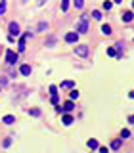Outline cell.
<instances>
[{
  "instance_id": "14",
  "label": "cell",
  "mask_w": 134,
  "mask_h": 153,
  "mask_svg": "<svg viewBox=\"0 0 134 153\" xmlns=\"http://www.w3.org/2000/svg\"><path fill=\"white\" fill-rule=\"evenodd\" d=\"M121 138H119V140H113V142H111V149H119V147H121Z\"/></svg>"
},
{
  "instance_id": "25",
  "label": "cell",
  "mask_w": 134,
  "mask_h": 153,
  "mask_svg": "<svg viewBox=\"0 0 134 153\" xmlns=\"http://www.w3.org/2000/svg\"><path fill=\"white\" fill-rule=\"evenodd\" d=\"M44 29H48V25H46L44 21H42V23H38V31H44Z\"/></svg>"
},
{
  "instance_id": "29",
  "label": "cell",
  "mask_w": 134,
  "mask_h": 153,
  "mask_svg": "<svg viewBox=\"0 0 134 153\" xmlns=\"http://www.w3.org/2000/svg\"><path fill=\"white\" fill-rule=\"evenodd\" d=\"M128 122H132V124H134V115H130V117H128Z\"/></svg>"
},
{
  "instance_id": "24",
  "label": "cell",
  "mask_w": 134,
  "mask_h": 153,
  "mask_svg": "<svg viewBox=\"0 0 134 153\" xmlns=\"http://www.w3.org/2000/svg\"><path fill=\"white\" fill-rule=\"evenodd\" d=\"M107 56H117V50L115 48H107Z\"/></svg>"
},
{
  "instance_id": "21",
  "label": "cell",
  "mask_w": 134,
  "mask_h": 153,
  "mask_svg": "<svg viewBox=\"0 0 134 153\" xmlns=\"http://www.w3.org/2000/svg\"><path fill=\"white\" fill-rule=\"evenodd\" d=\"M128 136H130V132H128L127 128H125V130L121 132V140H125V138H128Z\"/></svg>"
},
{
  "instance_id": "3",
  "label": "cell",
  "mask_w": 134,
  "mask_h": 153,
  "mask_svg": "<svg viewBox=\"0 0 134 153\" xmlns=\"http://www.w3.org/2000/svg\"><path fill=\"white\" fill-rule=\"evenodd\" d=\"M6 61H8L10 65H13L15 61H17V54H15L13 50H8V52H6Z\"/></svg>"
},
{
  "instance_id": "12",
  "label": "cell",
  "mask_w": 134,
  "mask_h": 153,
  "mask_svg": "<svg viewBox=\"0 0 134 153\" xmlns=\"http://www.w3.org/2000/svg\"><path fill=\"white\" fill-rule=\"evenodd\" d=\"M86 146H88L90 149H98V147H100V146H98V140H88V144H86Z\"/></svg>"
},
{
  "instance_id": "31",
  "label": "cell",
  "mask_w": 134,
  "mask_h": 153,
  "mask_svg": "<svg viewBox=\"0 0 134 153\" xmlns=\"http://www.w3.org/2000/svg\"><path fill=\"white\" fill-rule=\"evenodd\" d=\"M128 98H132V100H134V92H130V94H128Z\"/></svg>"
},
{
  "instance_id": "5",
  "label": "cell",
  "mask_w": 134,
  "mask_h": 153,
  "mask_svg": "<svg viewBox=\"0 0 134 153\" xmlns=\"http://www.w3.org/2000/svg\"><path fill=\"white\" fill-rule=\"evenodd\" d=\"M17 35H19V25L15 21H12L10 23V37H17Z\"/></svg>"
},
{
  "instance_id": "11",
  "label": "cell",
  "mask_w": 134,
  "mask_h": 153,
  "mask_svg": "<svg viewBox=\"0 0 134 153\" xmlns=\"http://www.w3.org/2000/svg\"><path fill=\"white\" fill-rule=\"evenodd\" d=\"M21 75H31V65H21Z\"/></svg>"
},
{
  "instance_id": "2",
  "label": "cell",
  "mask_w": 134,
  "mask_h": 153,
  "mask_svg": "<svg viewBox=\"0 0 134 153\" xmlns=\"http://www.w3.org/2000/svg\"><path fill=\"white\" fill-rule=\"evenodd\" d=\"M88 31V21H86V19H81V23H79V27H77V33H79V35H84V33Z\"/></svg>"
},
{
  "instance_id": "13",
  "label": "cell",
  "mask_w": 134,
  "mask_h": 153,
  "mask_svg": "<svg viewBox=\"0 0 134 153\" xmlns=\"http://www.w3.org/2000/svg\"><path fill=\"white\" fill-rule=\"evenodd\" d=\"M73 86H75L73 80H63V82H61V88H73Z\"/></svg>"
},
{
  "instance_id": "1",
  "label": "cell",
  "mask_w": 134,
  "mask_h": 153,
  "mask_svg": "<svg viewBox=\"0 0 134 153\" xmlns=\"http://www.w3.org/2000/svg\"><path fill=\"white\" fill-rule=\"evenodd\" d=\"M75 54H77V56H81V57H86V56H88V46H86V44L75 46Z\"/></svg>"
},
{
  "instance_id": "10",
  "label": "cell",
  "mask_w": 134,
  "mask_h": 153,
  "mask_svg": "<svg viewBox=\"0 0 134 153\" xmlns=\"http://www.w3.org/2000/svg\"><path fill=\"white\" fill-rule=\"evenodd\" d=\"M61 122H63L65 126H69V124H73V117H71V115H63V119H61Z\"/></svg>"
},
{
  "instance_id": "19",
  "label": "cell",
  "mask_w": 134,
  "mask_h": 153,
  "mask_svg": "<svg viewBox=\"0 0 134 153\" xmlns=\"http://www.w3.org/2000/svg\"><path fill=\"white\" fill-rule=\"evenodd\" d=\"M4 12H6V2L2 0V2H0V15H2Z\"/></svg>"
},
{
  "instance_id": "6",
  "label": "cell",
  "mask_w": 134,
  "mask_h": 153,
  "mask_svg": "<svg viewBox=\"0 0 134 153\" xmlns=\"http://www.w3.org/2000/svg\"><path fill=\"white\" fill-rule=\"evenodd\" d=\"M75 109V103H73V100H69V102H65L63 105H61V111H65V113H69V111H73Z\"/></svg>"
},
{
  "instance_id": "33",
  "label": "cell",
  "mask_w": 134,
  "mask_h": 153,
  "mask_svg": "<svg viewBox=\"0 0 134 153\" xmlns=\"http://www.w3.org/2000/svg\"><path fill=\"white\" fill-rule=\"evenodd\" d=\"M21 2H27V0H21Z\"/></svg>"
},
{
  "instance_id": "15",
  "label": "cell",
  "mask_w": 134,
  "mask_h": 153,
  "mask_svg": "<svg viewBox=\"0 0 134 153\" xmlns=\"http://www.w3.org/2000/svg\"><path fill=\"white\" fill-rule=\"evenodd\" d=\"M69 10V0H61V12H67Z\"/></svg>"
},
{
  "instance_id": "28",
  "label": "cell",
  "mask_w": 134,
  "mask_h": 153,
  "mask_svg": "<svg viewBox=\"0 0 134 153\" xmlns=\"http://www.w3.org/2000/svg\"><path fill=\"white\" fill-rule=\"evenodd\" d=\"M10 144H12V138H6V140H4V147H8Z\"/></svg>"
},
{
  "instance_id": "9",
  "label": "cell",
  "mask_w": 134,
  "mask_h": 153,
  "mask_svg": "<svg viewBox=\"0 0 134 153\" xmlns=\"http://www.w3.org/2000/svg\"><path fill=\"white\" fill-rule=\"evenodd\" d=\"M2 122H4V124H13V122H15V117H12V115H6V117L2 119Z\"/></svg>"
},
{
  "instance_id": "18",
  "label": "cell",
  "mask_w": 134,
  "mask_h": 153,
  "mask_svg": "<svg viewBox=\"0 0 134 153\" xmlns=\"http://www.w3.org/2000/svg\"><path fill=\"white\" fill-rule=\"evenodd\" d=\"M111 8H113V4H111V2H107V0H105V2H103V10H111Z\"/></svg>"
},
{
  "instance_id": "8",
  "label": "cell",
  "mask_w": 134,
  "mask_h": 153,
  "mask_svg": "<svg viewBox=\"0 0 134 153\" xmlns=\"http://www.w3.org/2000/svg\"><path fill=\"white\" fill-rule=\"evenodd\" d=\"M132 17H134L132 12H125V13H123V21H125V23H130V21H132Z\"/></svg>"
},
{
  "instance_id": "32",
  "label": "cell",
  "mask_w": 134,
  "mask_h": 153,
  "mask_svg": "<svg viewBox=\"0 0 134 153\" xmlns=\"http://www.w3.org/2000/svg\"><path fill=\"white\" fill-rule=\"evenodd\" d=\"M115 4H123V0H115Z\"/></svg>"
},
{
  "instance_id": "22",
  "label": "cell",
  "mask_w": 134,
  "mask_h": 153,
  "mask_svg": "<svg viewBox=\"0 0 134 153\" xmlns=\"http://www.w3.org/2000/svg\"><path fill=\"white\" fill-rule=\"evenodd\" d=\"M77 98H79V92L73 88V90H71V100H77Z\"/></svg>"
},
{
  "instance_id": "26",
  "label": "cell",
  "mask_w": 134,
  "mask_h": 153,
  "mask_svg": "<svg viewBox=\"0 0 134 153\" xmlns=\"http://www.w3.org/2000/svg\"><path fill=\"white\" fill-rule=\"evenodd\" d=\"M48 90H50V94H57V86H54V84H52Z\"/></svg>"
},
{
  "instance_id": "30",
  "label": "cell",
  "mask_w": 134,
  "mask_h": 153,
  "mask_svg": "<svg viewBox=\"0 0 134 153\" xmlns=\"http://www.w3.org/2000/svg\"><path fill=\"white\" fill-rule=\"evenodd\" d=\"M37 2H38V6H44V2H46V0H37Z\"/></svg>"
},
{
  "instance_id": "23",
  "label": "cell",
  "mask_w": 134,
  "mask_h": 153,
  "mask_svg": "<svg viewBox=\"0 0 134 153\" xmlns=\"http://www.w3.org/2000/svg\"><path fill=\"white\" fill-rule=\"evenodd\" d=\"M29 113H31L33 117H38V115H40V109H31V111H29Z\"/></svg>"
},
{
  "instance_id": "17",
  "label": "cell",
  "mask_w": 134,
  "mask_h": 153,
  "mask_svg": "<svg viewBox=\"0 0 134 153\" xmlns=\"http://www.w3.org/2000/svg\"><path fill=\"white\" fill-rule=\"evenodd\" d=\"M75 6L79 8V10H83L84 8V0H75Z\"/></svg>"
},
{
  "instance_id": "34",
  "label": "cell",
  "mask_w": 134,
  "mask_h": 153,
  "mask_svg": "<svg viewBox=\"0 0 134 153\" xmlns=\"http://www.w3.org/2000/svg\"><path fill=\"white\" fill-rule=\"evenodd\" d=\"M132 8H134V2H132Z\"/></svg>"
},
{
  "instance_id": "7",
  "label": "cell",
  "mask_w": 134,
  "mask_h": 153,
  "mask_svg": "<svg viewBox=\"0 0 134 153\" xmlns=\"http://www.w3.org/2000/svg\"><path fill=\"white\" fill-rule=\"evenodd\" d=\"M29 37H31V33H27L25 37H21V38H19V52H25V48H27V46H25V40H27Z\"/></svg>"
},
{
  "instance_id": "4",
  "label": "cell",
  "mask_w": 134,
  "mask_h": 153,
  "mask_svg": "<svg viewBox=\"0 0 134 153\" xmlns=\"http://www.w3.org/2000/svg\"><path fill=\"white\" fill-rule=\"evenodd\" d=\"M77 40H79V33H67V35H65V42L73 44V42H77Z\"/></svg>"
},
{
  "instance_id": "16",
  "label": "cell",
  "mask_w": 134,
  "mask_h": 153,
  "mask_svg": "<svg viewBox=\"0 0 134 153\" xmlns=\"http://www.w3.org/2000/svg\"><path fill=\"white\" fill-rule=\"evenodd\" d=\"M102 33L109 37V35H111V27H109V25H103V27H102Z\"/></svg>"
},
{
  "instance_id": "27",
  "label": "cell",
  "mask_w": 134,
  "mask_h": 153,
  "mask_svg": "<svg viewBox=\"0 0 134 153\" xmlns=\"http://www.w3.org/2000/svg\"><path fill=\"white\" fill-rule=\"evenodd\" d=\"M52 103H54V105L57 103V94H52Z\"/></svg>"
},
{
  "instance_id": "20",
  "label": "cell",
  "mask_w": 134,
  "mask_h": 153,
  "mask_svg": "<svg viewBox=\"0 0 134 153\" xmlns=\"http://www.w3.org/2000/svg\"><path fill=\"white\" fill-rule=\"evenodd\" d=\"M92 17L94 19H102V13L98 12V10H94V12H92Z\"/></svg>"
}]
</instances>
